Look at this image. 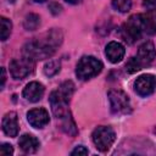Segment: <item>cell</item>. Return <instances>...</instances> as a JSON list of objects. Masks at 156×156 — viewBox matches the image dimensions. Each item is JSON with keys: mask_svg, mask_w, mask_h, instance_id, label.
<instances>
[{"mask_svg": "<svg viewBox=\"0 0 156 156\" xmlns=\"http://www.w3.org/2000/svg\"><path fill=\"white\" fill-rule=\"evenodd\" d=\"M73 83L71 80H66L56 90H54L49 98L51 111L54 116L57 118V121H60L62 130L72 136L77 134V128L68 108V102L73 94Z\"/></svg>", "mask_w": 156, "mask_h": 156, "instance_id": "1", "label": "cell"}, {"mask_svg": "<svg viewBox=\"0 0 156 156\" xmlns=\"http://www.w3.org/2000/svg\"><path fill=\"white\" fill-rule=\"evenodd\" d=\"M62 41V33L58 29H51L50 32L44 33L40 38L28 41L23 46V55L35 60H43L50 57L56 48Z\"/></svg>", "mask_w": 156, "mask_h": 156, "instance_id": "2", "label": "cell"}, {"mask_svg": "<svg viewBox=\"0 0 156 156\" xmlns=\"http://www.w3.org/2000/svg\"><path fill=\"white\" fill-rule=\"evenodd\" d=\"M144 33L143 29V18L141 15H133L129 20L121 27V37L128 44H133L141 38Z\"/></svg>", "mask_w": 156, "mask_h": 156, "instance_id": "3", "label": "cell"}, {"mask_svg": "<svg viewBox=\"0 0 156 156\" xmlns=\"http://www.w3.org/2000/svg\"><path fill=\"white\" fill-rule=\"evenodd\" d=\"M102 69V63L94 56H83L76 67V74L80 80H88L98 76Z\"/></svg>", "mask_w": 156, "mask_h": 156, "instance_id": "4", "label": "cell"}, {"mask_svg": "<svg viewBox=\"0 0 156 156\" xmlns=\"http://www.w3.org/2000/svg\"><path fill=\"white\" fill-rule=\"evenodd\" d=\"M111 111L116 115H126L130 112L129 96L121 89H111L107 94Z\"/></svg>", "mask_w": 156, "mask_h": 156, "instance_id": "5", "label": "cell"}, {"mask_svg": "<svg viewBox=\"0 0 156 156\" xmlns=\"http://www.w3.org/2000/svg\"><path fill=\"white\" fill-rule=\"evenodd\" d=\"M91 138H93V143L95 144L96 149L105 152V151L110 150V147L115 143L116 134H115V132L111 127L99 126L94 129V132L91 134Z\"/></svg>", "mask_w": 156, "mask_h": 156, "instance_id": "6", "label": "cell"}, {"mask_svg": "<svg viewBox=\"0 0 156 156\" xmlns=\"http://www.w3.org/2000/svg\"><path fill=\"white\" fill-rule=\"evenodd\" d=\"M34 68V60L30 57L15 58L10 62V73L15 79H23L29 73H32Z\"/></svg>", "mask_w": 156, "mask_h": 156, "instance_id": "7", "label": "cell"}, {"mask_svg": "<svg viewBox=\"0 0 156 156\" xmlns=\"http://www.w3.org/2000/svg\"><path fill=\"white\" fill-rule=\"evenodd\" d=\"M156 89V77L154 74H141L134 82V90L140 96L151 95Z\"/></svg>", "mask_w": 156, "mask_h": 156, "instance_id": "8", "label": "cell"}, {"mask_svg": "<svg viewBox=\"0 0 156 156\" xmlns=\"http://www.w3.org/2000/svg\"><path fill=\"white\" fill-rule=\"evenodd\" d=\"M27 119H28V122H29V124L32 127L43 128L49 123L50 117H49V113H48V111L45 108L38 107V108H32V110L28 111Z\"/></svg>", "mask_w": 156, "mask_h": 156, "instance_id": "9", "label": "cell"}, {"mask_svg": "<svg viewBox=\"0 0 156 156\" xmlns=\"http://www.w3.org/2000/svg\"><path fill=\"white\" fill-rule=\"evenodd\" d=\"M126 54L124 46L118 41H110L105 48V55L112 63H118L123 60Z\"/></svg>", "mask_w": 156, "mask_h": 156, "instance_id": "10", "label": "cell"}, {"mask_svg": "<svg viewBox=\"0 0 156 156\" xmlns=\"http://www.w3.org/2000/svg\"><path fill=\"white\" fill-rule=\"evenodd\" d=\"M44 95V85L39 82H30L23 89V98L29 102L39 101Z\"/></svg>", "mask_w": 156, "mask_h": 156, "instance_id": "11", "label": "cell"}, {"mask_svg": "<svg viewBox=\"0 0 156 156\" xmlns=\"http://www.w3.org/2000/svg\"><path fill=\"white\" fill-rule=\"evenodd\" d=\"M155 56H156V50H155V46L151 41H145L144 44H141L139 46L136 57L141 62L143 66H146L150 62H152Z\"/></svg>", "mask_w": 156, "mask_h": 156, "instance_id": "12", "label": "cell"}, {"mask_svg": "<svg viewBox=\"0 0 156 156\" xmlns=\"http://www.w3.org/2000/svg\"><path fill=\"white\" fill-rule=\"evenodd\" d=\"M2 130L6 135L13 138L18 134V122L17 115L15 112H9L2 118Z\"/></svg>", "mask_w": 156, "mask_h": 156, "instance_id": "13", "label": "cell"}, {"mask_svg": "<svg viewBox=\"0 0 156 156\" xmlns=\"http://www.w3.org/2000/svg\"><path fill=\"white\" fill-rule=\"evenodd\" d=\"M20 147L22 149L23 152L26 154H33L38 149H39V140L32 135V134H23L21 138H20Z\"/></svg>", "mask_w": 156, "mask_h": 156, "instance_id": "14", "label": "cell"}, {"mask_svg": "<svg viewBox=\"0 0 156 156\" xmlns=\"http://www.w3.org/2000/svg\"><path fill=\"white\" fill-rule=\"evenodd\" d=\"M143 29L146 34H156V10H147L146 13H141Z\"/></svg>", "mask_w": 156, "mask_h": 156, "instance_id": "15", "label": "cell"}, {"mask_svg": "<svg viewBox=\"0 0 156 156\" xmlns=\"http://www.w3.org/2000/svg\"><path fill=\"white\" fill-rule=\"evenodd\" d=\"M60 68H61V62L58 60H50L44 66V73L48 77H52L60 72Z\"/></svg>", "mask_w": 156, "mask_h": 156, "instance_id": "16", "label": "cell"}, {"mask_svg": "<svg viewBox=\"0 0 156 156\" xmlns=\"http://www.w3.org/2000/svg\"><path fill=\"white\" fill-rule=\"evenodd\" d=\"M39 24H40V18L35 13H29L24 18V23H23V26L27 30H34V29L38 28Z\"/></svg>", "mask_w": 156, "mask_h": 156, "instance_id": "17", "label": "cell"}, {"mask_svg": "<svg viewBox=\"0 0 156 156\" xmlns=\"http://www.w3.org/2000/svg\"><path fill=\"white\" fill-rule=\"evenodd\" d=\"M144 66L141 65V62L138 60V57H130L128 61H127V63H126V69H127V72L128 73H135V72H138V71H140L141 68H143Z\"/></svg>", "mask_w": 156, "mask_h": 156, "instance_id": "18", "label": "cell"}, {"mask_svg": "<svg viewBox=\"0 0 156 156\" xmlns=\"http://www.w3.org/2000/svg\"><path fill=\"white\" fill-rule=\"evenodd\" d=\"M112 7L118 12H128L132 7L130 0H112Z\"/></svg>", "mask_w": 156, "mask_h": 156, "instance_id": "19", "label": "cell"}, {"mask_svg": "<svg viewBox=\"0 0 156 156\" xmlns=\"http://www.w3.org/2000/svg\"><path fill=\"white\" fill-rule=\"evenodd\" d=\"M11 28H12V23L10 20H7L6 17H1V40L5 41L11 33Z\"/></svg>", "mask_w": 156, "mask_h": 156, "instance_id": "20", "label": "cell"}, {"mask_svg": "<svg viewBox=\"0 0 156 156\" xmlns=\"http://www.w3.org/2000/svg\"><path fill=\"white\" fill-rule=\"evenodd\" d=\"M13 154V149L10 144H2L0 147V155L2 156H10Z\"/></svg>", "mask_w": 156, "mask_h": 156, "instance_id": "21", "label": "cell"}, {"mask_svg": "<svg viewBox=\"0 0 156 156\" xmlns=\"http://www.w3.org/2000/svg\"><path fill=\"white\" fill-rule=\"evenodd\" d=\"M71 155H88V149H85L83 145H79L74 150H72Z\"/></svg>", "mask_w": 156, "mask_h": 156, "instance_id": "22", "label": "cell"}, {"mask_svg": "<svg viewBox=\"0 0 156 156\" xmlns=\"http://www.w3.org/2000/svg\"><path fill=\"white\" fill-rule=\"evenodd\" d=\"M143 6L146 10H156V0H143Z\"/></svg>", "mask_w": 156, "mask_h": 156, "instance_id": "23", "label": "cell"}, {"mask_svg": "<svg viewBox=\"0 0 156 156\" xmlns=\"http://www.w3.org/2000/svg\"><path fill=\"white\" fill-rule=\"evenodd\" d=\"M6 80V74H5V68H1V87H4Z\"/></svg>", "mask_w": 156, "mask_h": 156, "instance_id": "24", "label": "cell"}, {"mask_svg": "<svg viewBox=\"0 0 156 156\" xmlns=\"http://www.w3.org/2000/svg\"><path fill=\"white\" fill-rule=\"evenodd\" d=\"M65 1H67L68 4H78V2H80V0H65Z\"/></svg>", "mask_w": 156, "mask_h": 156, "instance_id": "25", "label": "cell"}, {"mask_svg": "<svg viewBox=\"0 0 156 156\" xmlns=\"http://www.w3.org/2000/svg\"><path fill=\"white\" fill-rule=\"evenodd\" d=\"M35 2H44V1H46V0H34Z\"/></svg>", "mask_w": 156, "mask_h": 156, "instance_id": "26", "label": "cell"}]
</instances>
